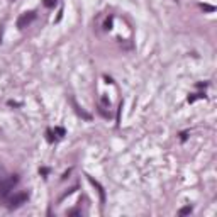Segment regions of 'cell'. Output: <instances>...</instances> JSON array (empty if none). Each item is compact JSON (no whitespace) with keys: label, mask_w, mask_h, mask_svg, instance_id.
<instances>
[{"label":"cell","mask_w":217,"mask_h":217,"mask_svg":"<svg viewBox=\"0 0 217 217\" xmlns=\"http://www.w3.org/2000/svg\"><path fill=\"white\" fill-rule=\"evenodd\" d=\"M29 194L27 192H17V194L7 197V207L9 209H16V207H20L24 202H27Z\"/></svg>","instance_id":"1"},{"label":"cell","mask_w":217,"mask_h":217,"mask_svg":"<svg viewBox=\"0 0 217 217\" xmlns=\"http://www.w3.org/2000/svg\"><path fill=\"white\" fill-rule=\"evenodd\" d=\"M17 182H19V178H17V175H12L9 180H5V182L0 183V197H7L9 192H10L12 188H14V185H17Z\"/></svg>","instance_id":"2"},{"label":"cell","mask_w":217,"mask_h":217,"mask_svg":"<svg viewBox=\"0 0 217 217\" xmlns=\"http://www.w3.org/2000/svg\"><path fill=\"white\" fill-rule=\"evenodd\" d=\"M34 19H36V12H34V10L26 12V14H22V16L19 17V20H17V27H19V29L27 27V26H29V24H31Z\"/></svg>","instance_id":"3"},{"label":"cell","mask_w":217,"mask_h":217,"mask_svg":"<svg viewBox=\"0 0 217 217\" xmlns=\"http://www.w3.org/2000/svg\"><path fill=\"white\" fill-rule=\"evenodd\" d=\"M88 182H90L92 185H93L95 188H97V192H99V195H100V202L103 204V202H105V190H103V187L100 185V183L97 182V180H95L93 177H88Z\"/></svg>","instance_id":"4"},{"label":"cell","mask_w":217,"mask_h":217,"mask_svg":"<svg viewBox=\"0 0 217 217\" xmlns=\"http://www.w3.org/2000/svg\"><path fill=\"white\" fill-rule=\"evenodd\" d=\"M71 103H73V107H75V110H76V114H78V115H82V117H83V119H87V121H90V119H92L90 114H87V112L83 110V109H80V107L76 105L75 100H71Z\"/></svg>","instance_id":"5"},{"label":"cell","mask_w":217,"mask_h":217,"mask_svg":"<svg viewBox=\"0 0 217 217\" xmlns=\"http://www.w3.org/2000/svg\"><path fill=\"white\" fill-rule=\"evenodd\" d=\"M192 207L190 205H187V207H182V209L178 210V215H188V214H192Z\"/></svg>","instance_id":"6"},{"label":"cell","mask_w":217,"mask_h":217,"mask_svg":"<svg viewBox=\"0 0 217 217\" xmlns=\"http://www.w3.org/2000/svg\"><path fill=\"white\" fill-rule=\"evenodd\" d=\"M112 20H114V17H107L105 19V22H103V29H105V31H109V29L112 27Z\"/></svg>","instance_id":"7"},{"label":"cell","mask_w":217,"mask_h":217,"mask_svg":"<svg viewBox=\"0 0 217 217\" xmlns=\"http://www.w3.org/2000/svg\"><path fill=\"white\" fill-rule=\"evenodd\" d=\"M204 97H205L204 93H194V95H190V97H188V102L192 103V102H195L197 99H204Z\"/></svg>","instance_id":"8"},{"label":"cell","mask_w":217,"mask_h":217,"mask_svg":"<svg viewBox=\"0 0 217 217\" xmlns=\"http://www.w3.org/2000/svg\"><path fill=\"white\" fill-rule=\"evenodd\" d=\"M200 9H204L205 12H214L215 10V7H214V5H209V4H200Z\"/></svg>","instance_id":"9"},{"label":"cell","mask_w":217,"mask_h":217,"mask_svg":"<svg viewBox=\"0 0 217 217\" xmlns=\"http://www.w3.org/2000/svg\"><path fill=\"white\" fill-rule=\"evenodd\" d=\"M43 4L46 5L47 9H51V7H54V5L58 4V0H43Z\"/></svg>","instance_id":"10"},{"label":"cell","mask_w":217,"mask_h":217,"mask_svg":"<svg viewBox=\"0 0 217 217\" xmlns=\"http://www.w3.org/2000/svg\"><path fill=\"white\" fill-rule=\"evenodd\" d=\"M54 134L58 136V138H63V136H65V129H63V127H54Z\"/></svg>","instance_id":"11"},{"label":"cell","mask_w":217,"mask_h":217,"mask_svg":"<svg viewBox=\"0 0 217 217\" xmlns=\"http://www.w3.org/2000/svg\"><path fill=\"white\" fill-rule=\"evenodd\" d=\"M102 105H105V107L110 105V102H109V99H107V97H102Z\"/></svg>","instance_id":"12"},{"label":"cell","mask_w":217,"mask_h":217,"mask_svg":"<svg viewBox=\"0 0 217 217\" xmlns=\"http://www.w3.org/2000/svg\"><path fill=\"white\" fill-rule=\"evenodd\" d=\"M47 171H49L47 168H41V170H39V173H41V175H47Z\"/></svg>","instance_id":"13"},{"label":"cell","mask_w":217,"mask_h":217,"mask_svg":"<svg viewBox=\"0 0 217 217\" xmlns=\"http://www.w3.org/2000/svg\"><path fill=\"white\" fill-rule=\"evenodd\" d=\"M180 136H182V141H185V139H187V132H182Z\"/></svg>","instance_id":"14"},{"label":"cell","mask_w":217,"mask_h":217,"mask_svg":"<svg viewBox=\"0 0 217 217\" xmlns=\"http://www.w3.org/2000/svg\"><path fill=\"white\" fill-rule=\"evenodd\" d=\"M2 31H4V29H2V26H0V41H2Z\"/></svg>","instance_id":"15"}]
</instances>
